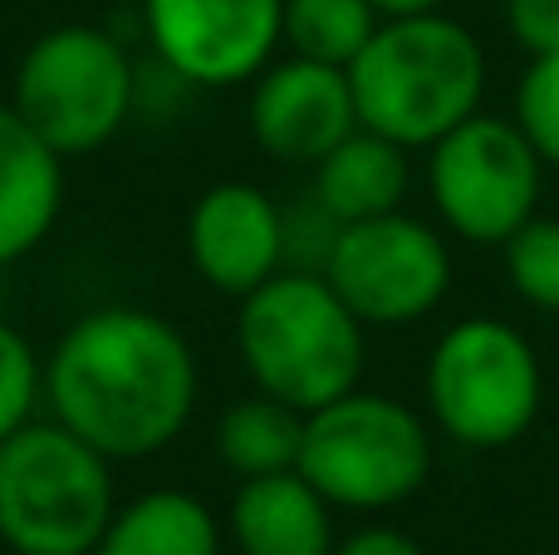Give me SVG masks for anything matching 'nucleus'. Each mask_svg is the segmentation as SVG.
<instances>
[{
  "label": "nucleus",
  "mask_w": 559,
  "mask_h": 555,
  "mask_svg": "<svg viewBox=\"0 0 559 555\" xmlns=\"http://www.w3.org/2000/svg\"><path fill=\"white\" fill-rule=\"evenodd\" d=\"M45 399L55 423L104 458H153L192 423L197 354L157 310L104 305L59 334L45 359Z\"/></svg>",
  "instance_id": "nucleus-1"
},
{
  "label": "nucleus",
  "mask_w": 559,
  "mask_h": 555,
  "mask_svg": "<svg viewBox=\"0 0 559 555\" xmlns=\"http://www.w3.org/2000/svg\"><path fill=\"white\" fill-rule=\"evenodd\" d=\"M358 123L413 147H432L456 123L481 114L486 49L442 10L383 20L348 64Z\"/></svg>",
  "instance_id": "nucleus-2"
},
{
  "label": "nucleus",
  "mask_w": 559,
  "mask_h": 555,
  "mask_svg": "<svg viewBox=\"0 0 559 555\" xmlns=\"http://www.w3.org/2000/svg\"><path fill=\"white\" fill-rule=\"evenodd\" d=\"M236 350L261 393L314 413L364 379V320L319 271H275L236 310Z\"/></svg>",
  "instance_id": "nucleus-3"
},
{
  "label": "nucleus",
  "mask_w": 559,
  "mask_h": 555,
  "mask_svg": "<svg viewBox=\"0 0 559 555\" xmlns=\"http://www.w3.org/2000/svg\"><path fill=\"white\" fill-rule=\"evenodd\" d=\"M114 511V458L64 423L35 418L0 442V541L15 555H94Z\"/></svg>",
  "instance_id": "nucleus-4"
},
{
  "label": "nucleus",
  "mask_w": 559,
  "mask_h": 555,
  "mask_svg": "<svg viewBox=\"0 0 559 555\" xmlns=\"http://www.w3.org/2000/svg\"><path fill=\"white\" fill-rule=\"evenodd\" d=\"M299 472L329 507L388 511L423 492L432 472V433L407 403L348 389L344 399L305 413Z\"/></svg>",
  "instance_id": "nucleus-5"
},
{
  "label": "nucleus",
  "mask_w": 559,
  "mask_h": 555,
  "mask_svg": "<svg viewBox=\"0 0 559 555\" xmlns=\"http://www.w3.org/2000/svg\"><path fill=\"white\" fill-rule=\"evenodd\" d=\"M10 104L59 157H79L123 133L138 104V69L108 29L55 25L20 55Z\"/></svg>",
  "instance_id": "nucleus-6"
},
{
  "label": "nucleus",
  "mask_w": 559,
  "mask_h": 555,
  "mask_svg": "<svg viewBox=\"0 0 559 555\" xmlns=\"http://www.w3.org/2000/svg\"><path fill=\"white\" fill-rule=\"evenodd\" d=\"M545 399L535 344L506 320L452 324L427 359V409L452 442L476 452L511 448L531 433Z\"/></svg>",
  "instance_id": "nucleus-7"
},
{
  "label": "nucleus",
  "mask_w": 559,
  "mask_h": 555,
  "mask_svg": "<svg viewBox=\"0 0 559 555\" xmlns=\"http://www.w3.org/2000/svg\"><path fill=\"white\" fill-rule=\"evenodd\" d=\"M540 153L515 118L472 114L427 147V192L447 232L476 246H506L540 202Z\"/></svg>",
  "instance_id": "nucleus-8"
},
{
  "label": "nucleus",
  "mask_w": 559,
  "mask_h": 555,
  "mask_svg": "<svg viewBox=\"0 0 559 555\" xmlns=\"http://www.w3.org/2000/svg\"><path fill=\"white\" fill-rule=\"evenodd\" d=\"M319 275L364 320V330H397V324L432 315L447 300L452 256L427 222L388 212L338 226L334 251Z\"/></svg>",
  "instance_id": "nucleus-9"
},
{
  "label": "nucleus",
  "mask_w": 559,
  "mask_h": 555,
  "mask_svg": "<svg viewBox=\"0 0 559 555\" xmlns=\"http://www.w3.org/2000/svg\"><path fill=\"white\" fill-rule=\"evenodd\" d=\"M285 0H143L157 59L182 84H251L280 49Z\"/></svg>",
  "instance_id": "nucleus-10"
},
{
  "label": "nucleus",
  "mask_w": 559,
  "mask_h": 555,
  "mask_svg": "<svg viewBox=\"0 0 559 555\" xmlns=\"http://www.w3.org/2000/svg\"><path fill=\"white\" fill-rule=\"evenodd\" d=\"M246 118H251V138L261 143V153L295 167H314L329 147L358 128L348 69L319 64L305 55L271 59L251 79Z\"/></svg>",
  "instance_id": "nucleus-11"
},
{
  "label": "nucleus",
  "mask_w": 559,
  "mask_h": 555,
  "mask_svg": "<svg viewBox=\"0 0 559 555\" xmlns=\"http://www.w3.org/2000/svg\"><path fill=\"white\" fill-rule=\"evenodd\" d=\"M187 256L212 291L246 300L285 271V206L255 182H216L192 202Z\"/></svg>",
  "instance_id": "nucleus-12"
},
{
  "label": "nucleus",
  "mask_w": 559,
  "mask_h": 555,
  "mask_svg": "<svg viewBox=\"0 0 559 555\" xmlns=\"http://www.w3.org/2000/svg\"><path fill=\"white\" fill-rule=\"evenodd\" d=\"M64 206V157L0 104V271L25 261L55 232Z\"/></svg>",
  "instance_id": "nucleus-13"
},
{
  "label": "nucleus",
  "mask_w": 559,
  "mask_h": 555,
  "mask_svg": "<svg viewBox=\"0 0 559 555\" xmlns=\"http://www.w3.org/2000/svg\"><path fill=\"white\" fill-rule=\"evenodd\" d=\"M305 472L246 477L231 497V541L241 555H334V517Z\"/></svg>",
  "instance_id": "nucleus-14"
},
{
  "label": "nucleus",
  "mask_w": 559,
  "mask_h": 555,
  "mask_svg": "<svg viewBox=\"0 0 559 555\" xmlns=\"http://www.w3.org/2000/svg\"><path fill=\"white\" fill-rule=\"evenodd\" d=\"M314 197L338 226L368 216L403 212L407 197V147L358 123L314 163Z\"/></svg>",
  "instance_id": "nucleus-15"
},
{
  "label": "nucleus",
  "mask_w": 559,
  "mask_h": 555,
  "mask_svg": "<svg viewBox=\"0 0 559 555\" xmlns=\"http://www.w3.org/2000/svg\"><path fill=\"white\" fill-rule=\"evenodd\" d=\"M94 555H222V521L192 492L157 487L114 511Z\"/></svg>",
  "instance_id": "nucleus-16"
},
{
  "label": "nucleus",
  "mask_w": 559,
  "mask_h": 555,
  "mask_svg": "<svg viewBox=\"0 0 559 555\" xmlns=\"http://www.w3.org/2000/svg\"><path fill=\"white\" fill-rule=\"evenodd\" d=\"M212 448L222 458V468H231L241 482L271 477V472H295L299 448H305V413L255 389L251 399L222 409Z\"/></svg>",
  "instance_id": "nucleus-17"
},
{
  "label": "nucleus",
  "mask_w": 559,
  "mask_h": 555,
  "mask_svg": "<svg viewBox=\"0 0 559 555\" xmlns=\"http://www.w3.org/2000/svg\"><path fill=\"white\" fill-rule=\"evenodd\" d=\"M383 25L368 0H285V20H280V45L289 55L319 59V64L348 69L373 29Z\"/></svg>",
  "instance_id": "nucleus-18"
},
{
  "label": "nucleus",
  "mask_w": 559,
  "mask_h": 555,
  "mask_svg": "<svg viewBox=\"0 0 559 555\" xmlns=\"http://www.w3.org/2000/svg\"><path fill=\"white\" fill-rule=\"evenodd\" d=\"M506 251V281L535 310L559 315V222L555 216H531Z\"/></svg>",
  "instance_id": "nucleus-19"
},
{
  "label": "nucleus",
  "mask_w": 559,
  "mask_h": 555,
  "mask_svg": "<svg viewBox=\"0 0 559 555\" xmlns=\"http://www.w3.org/2000/svg\"><path fill=\"white\" fill-rule=\"evenodd\" d=\"M39 399H45V359L15 324L0 320V442L35 423Z\"/></svg>",
  "instance_id": "nucleus-20"
},
{
  "label": "nucleus",
  "mask_w": 559,
  "mask_h": 555,
  "mask_svg": "<svg viewBox=\"0 0 559 555\" xmlns=\"http://www.w3.org/2000/svg\"><path fill=\"white\" fill-rule=\"evenodd\" d=\"M515 123L525 128L540 163L559 167V55L531 59L521 88H515Z\"/></svg>",
  "instance_id": "nucleus-21"
},
{
  "label": "nucleus",
  "mask_w": 559,
  "mask_h": 555,
  "mask_svg": "<svg viewBox=\"0 0 559 555\" xmlns=\"http://www.w3.org/2000/svg\"><path fill=\"white\" fill-rule=\"evenodd\" d=\"M506 35L531 59L559 55V0H506Z\"/></svg>",
  "instance_id": "nucleus-22"
},
{
  "label": "nucleus",
  "mask_w": 559,
  "mask_h": 555,
  "mask_svg": "<svg viewBox=\"0 0 559 555\" xmlns=\"http://www.w3.org/2000/svg\"><path fill=\"white\" fill-rule=\"evenodd\" d=\"M334 555H427V551L417 546L413 536L393 531V527H364V531H354L348 541H338Z\"/></svg>",
  "instance_id": "nucleus-23"
},
{
  "label": "nucleus",
  "mask_w": 559,
  "mask_h": 555,
  "mask_svg": "<svg viewBox=\"0 0 559 555\" xmlns=\"http://www.w3.org/2000/svg\"><path fill=\"white\" fill-rule=\"evenodd\" d=\"M378 10V20H407V15H432L442 10V0H368Z\"/></svg>",
  "instance_id": "nucleus-24"
}]
</instances>
